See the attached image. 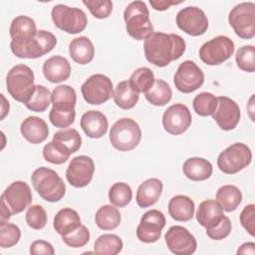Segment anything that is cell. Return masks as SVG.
Returning <instances> with one entry per match:
<instances>
[{"label":"cell","instance_id":"6da1fadb","mask_svg":"<svg viewBox=\"0 0 255 255\" xmlns=\"http://www.w3.org/2000/svg\"><path fill=\"white\" fill-rule=\"evenodd\" d=\"M185 41L177 34L152 32L143 42L146 60L159 68L168 66L179 59L185 52Z\"/></svg>","mask_w":255,"mask_h":255},{"label":"cell","instance_id":"7a4b0ae2","mask_svg":"<svg viewBox=\"0 0 255 255\" xmlns=\"http://www.w3.org/2000/svg\"><path fill=\"white\" fill-rule=\"evenodd\" d=\"M57 44L55 35L46 30H38L29 37L14 38L10 42L12 53L18 58L38 59L50 53Z\"/></svg>","mask_w":255,"mask_h":255},{"label":"cell","instance_id":"3957f363","mask_svg":"<svg viewBox=\"0 0 255 255\" xmlns=\"http://www.w3.org/2000/svg\"><path fill=\"white\" fill-rule=\"evenodd\" d=\"M31 182L40 197L48 202L60 201L66 193V185L60 175L52 168L41 166L31 175Z\"/></svg>","mask_w":255,"mask_h":255},{"label":"cell","instance_id":"277c9868","mask_svg":"<svg viewBox=\"0 0 255 255\" xmlns=\"http://www.w3.org/2000/svg\"><path fill=\"white\" fill-rule=\"evenodd\" d=\"M124 20L128 34L136 41L144 40L153 32L149 11L143 1L130 2L125 9Z\"/></svg>","mask_w":255,"mask_h":255},{"label":"cell","instance_id":"5b68a950","mask_svg":"<svg viewBox=\"0 0 255 255\" xmlns=\"http://www.w3.org/2000/svg\"><path fill=\"white\" fill-rule=\"evenodd\" d=\"M34 81V72L30 67L24 64L16 65L6 76L7 91L15 101L25 104L35 90Z\"/></svg>","mask_w":255,"mask_h":255},{"label":"cell","instance_id":"8992f818","mask_svg":"<svg viewBox=\"0 0 255 255\" xmlns=\"http://www.w3.org/2000/svg\"><path fill=\"white\" fill-rule=\"evenodd\" d=\"M140 139L141 129L138 124L132 119H120L111 128L110 141L120 151H129L135 148Z\"/></svg>","mask_w":255,"mask_h":255},{"label":"cell","instance_id":"52a82bcc","mask_svg":"<svg viewBox=\"0 0 255 255\" xmlns=\"http://www.w3.org/2000/svg\"><path fill=\"white\" fill-rule=\"evenodd\" d=\"M51 16L55 26L68 34L81 33L88 24L87 15L82 9L64 4L55 5L52 8Z\"/></svg>","mask_w":255,"mask_h":255},{"label":"cell","instance_id":"ba28073f","mask_svg":"<svg viewBox=\"0 0 255 255\" xmlns=\"http://www.w3.org/2000/svg\"><path fill=\"white\" fill-rule=\"evenodd\" d=\"M251 160V149L245 143L235 142L219 153L217 166L223 173L235 174L247 167Z\"/></svg>","mask_w":255,"mask_h":255},{"label":"cell","instance_id":"9c48e42d","mask_svg":"<svg viewBox=\"0 0 255 255\" xmlns=\"http://www.w3.org/2000/svg\"><path fill=\"white\" fill-rule=\"evenodd\" d=\"M228 22L235 34L242 39H252L255 36V3L242 2L232 8Z\"/></svg>","mask_w":255,"mask_h":255},{"label":"cell","instance_id":"30bf717a","mask_svg":"<svg viewBox=\"0 0 255 255\" xmlns=\"http://www.w3.org/2000/svg\"><path fill=\"white\" fill-rule=\"evenodd\" d=\"M235 45L227 36H217L205 42L199 49L200 60L208 66H216L227 61L234 53Z\"/></svg>","mask_w":255,"mask_h":255},{"label":"cell","instance_id":"8fae6325","mask_svg":"<svg viewBox=\"0 0 255 255\" xmlns=\"http://www.w3.org/2000/svg\"><path fill=\"white\" fill-rule=\"evenodd\" d=\"M84 100L91 105H102L114 97L113 83L103 74H94L81 87Z\"/></svg>","mask_w":255,"mask_h":255},{"label":"cell","instance_id":"7c38bea8","mask_svg":"<svg viewBox=\"0 0 255 255\" xmlns=\"http://www.w3.org/2000/svg\"><path fill=\"white\" fill-rule=\"evenodd\" d=\"M173 82L179 92L190 94L202 86L204 74L193 61L186 60L178 66L173 77Z\"/></svg>","mask_w":255,"mask_h":255},{"label":"cell","instance_id":"4fadbf2b","mask_svg":"<svg viewBox=\"0 0 255 255\" xmlns=\"http://www.w3.org/2000/svg\"><path fill=\"white\" fill-rule=\"evenodd\" d=\"M175 22L180 30L193 37L203 35L208 29V19L205 13L195 6L181 9L176 15Z\"/></svg>","mask_w":255,"mask_h":255},{"label":"cell","instance_id":"5bb4252c","mask_svg":"<svg viewBox=\"0 0 255 255\" xmlns=\"http://www.w3.org/2000/svg\"><path fill=\"white\" fill-rule=\"evenodd\" d=\"M32 191L30 186L21 180L12 182L3 191L1 195V202L11 211L12 215L24 211L32 202Z\"/></svg>","mask_w":255,"mask_h":255},{"label":"cell","instance_id":"9a60e30c","mask_svg":"<svg viewBox=\"0 0 255 255\" xmlns=\"http://www.w3.org/2000/svg\"><path fill=\"white\" fill-rule=\"evenodd\" d=\"M163 213L156 209L146 211L140 218L136 227V237L143 243H154L161 236V230L165 226Z\"/></svg>","mask_w":255,"mask_h":255},{"label":"cell","instance_id":"2e32d148","mask_svg":"<svg viewBox=\"0 0 255 255\" xmlns=\"http://www.w3.org/2000/svg\"><path fill=\"white\" fill-rule=\"evenodd\" d=\"M164 239L169 251L175 255L193 254L197 247L195 237L185 227L179 225L169 227Z\"/></svg>","mask_w":255,"mask_h":255},{"label":"cell","instance_id":"e0dca14e","mask_svg":"<svg viewBox=\"0 0 255 255\" xmlns=\"http://www.w3.org/2000/svg\"><path fill=\"white\" fill-rule=\"evenodd\" d=\"M94 172V160L88 155H78L70 161L66 170V178L72 186L82 188L92 181Z\"/></svg>","mask_w":255,"mask_h":255},{"label":"cell","instance_id":"ac0fdd59","mask_svg":"<svg viewBox=\"0 0 255 255\" xmlns=\"http://www.w3.org/2000/svg\"><path fill=\"white\" fill-rule=\"evenodd\" d=\"M191 122V113L183 104H174L168 107L162 116L163 128L172 135H179L185 132Z\"/></svg>","mask_w":255,"mask_h":255},{"label":"cell","instance_id":"d6986e66","mask_svg":"<svg viewBox=\"0 0 255 255\" xmlns=\"http://www.w3.org/2000/svg\"><path fill=\"white\" fill-rule=\"evenodd\" d=\"M211 116L221 129L231 130L240 121V108L235 101L221 96L217 98V107Z\"/></svg>","mask_w":255,"mask_h":255},{"label":"cell","instance_id":"ffe728a7","mask_svg":"<svg viewBox=\"0 0 255 255\" xmlns=\"http://www.w3.org/2000/svg\"><path fill=\"white\" fill-rule=\"evenodd\" d=\"M80 126L87 136L91 138H100L107 133L109 122L103 113L91 110L82 116Z\"/></svg>","mask_w":255,"mask_h":255},{"label":"cell","instance_id":"44dd1931","mask_svg":"<svg viewBox=\"0 0 255 255\" xmlns=\"http://www.w3.org/2000/svg\"><path fill=\"white\" fill-rule=\"evenodd\" d=\"M44 77L53 84H58L69 79L71 65L63 56H53L47 59L42 67Z\"/></svg>","mask_w":255,"mask_h":255},{"label":"cell","instance_id":"7402d4cb","mask_svg":"<svg viewBox=\"0 0 255 255\" xmlns=\"http://www.w3.org/2000/svg\"><path fill=\"white\" fill-rule=\"evenodd\" d=\"M20 131L23 137L32 144H38L45 141L49 134V128L46 122L35 116H30L21 123Z\"/></svg>","mask_w":255,"mask_h":255},{"label":"cell","instance_id":"603a6c76","mask_svg":"<svg viewBox=\"0 0 255 255\" xmlns=\"http://www.w3.org/2000/svg\"><path fill=\"white\" fill-rule=\"evenodd\" d=\"M163 184L158 178H148L141 182L136 190V203L140 208L153 205L160 197Z\"/></svg>","mask_w":255,"mask_h":255},{"label":"cell","instance_id":"cb8c5ba5","mask_svg":"<svg viewBox=\"0 0 255 255\" xmlns=\"http://www.w3.org/2000/svg\"><path fill=\"white\" fill-rule=\"evenodd\" d=\"M223 217V209L219 203L213 199L202 201L196 211V220L206 229H210L216 226Z\"/></svg>","mask_w":255,"mask_h":255},{"label":"cell","instance_id":"d4e9b609","mask_svg":"<svg viewBox=\"0 0 255 255\" xmlns=\"http://www.w3.org/2000/svg\"><path fill=\"white\" fill-rule=\"evenodd\" d=\"M69 54L77 64L87 65L94 59L95 47L88 37L81 36L70 42Z\"/></svg>","mask_w":255,"mask_h":255},{"label":"cell","instance_id":"484cf974","mask_svg":"<svg viewBox=\"0 0 255 255\" xmlns=\"http://www.w3.org/2000/svg\"><path fill=\"white\" fill-rule=\"evenodd\" d=\"M182 170L184 175L193 181H202L208 179L213 171L212 164L202 157H189L183 165Z\"/></svg>","mask_w":255,"mask_h":255},{"label":"cell","instance_id":"4316f807","mask_svg":"<svg viewBox=\"0 0 255 255\" xmlns=\"http://www.w3.org/2000/svg\"><path fill=\"white\" fill-rule=\"evenodd\" d=\"M168 213L175 221H189L194 215V202L186 195H175L168 202Z\"/></svg>","mask_w":255,"mask_h":255},{"label":"cell","instance_id":"83f0119b","mask_svg":"<svg viewBox=\"0 0 255 255\" xmlns=\"http://www.w3.org/2000/svg\"><path fill=\"white\" fill-rule=\"evenodd\" d=\"M52 141L59 150L69 156L82 145V137L75 128H64L55 132Z\"/></svg>","mask_w":255,"mask_h":255},{"label":"cell","instance_id":"f1b7e54d","mask_svg":"<svg viewBox=\"0 0 255 255\" xmlns=\"http://www.w3.org/2000/svg\"><path fill=\"white\" fill-rule=\"evenodd\" d=\"M81 225V218L79 213L70 207L62 208L54 217L53 226L58 234L65 236Z\"/></svg>","mask_w":255,"mask_h":255},{"label":"cell","instance_id":"f546056e","mask_svg":"<svg viewBox=\"0 0 255 255\" xmlns=\"http://www.w3.org/2000/svg\"><path fill=\"white\" fill-rule=\"evenodd\" d=\"M216 201L224 211L232 212L240 205L242 201V193L237 186L226 184L217 190Z\"/></svg>","mask_w":255,"mask_h":255},{"label":"cell","instance_id":"4dcf8cb0","mask_svg":"<svg viewBox=\"0 0 255 255\" xmlns=\"http://www.w3.org/2000/svg\"><path fill=\"white\" fill-rule=\"evenodd\" d=\"M121 219L120 211L112 204L101 206L95 215V222L102 230L116 229L120 225Z\"/></svg>","mask_w":255,"mask_h":255},{"label":"cell","instance_id":"1f68e13d","mask_svg":"<svg viewBox=\"0 0 255 255\" xmlns=\"http://www.w3.org/2000/svg\"><path fill=\"white\" fill-rule=\"evenodd\" d=\"M113 98L115 104L123 110L132 109L139 100L138 94L130 88L128 81H122L117 85Z\"/></svg>","mask_w":255,"mask_h":255},{"label":"cell","instance_id":"d6a6232c","mask_svg":"<svg viewBox=\"0 0 255 255\" xmlns=\"http://www.w3.org/2000/svg\"><path fill=\"white\" fill-rule=\"evenodd\" d=\"M144 95L148 103L156 107H162L171 100L172 91L165 81L155 79L152 87Z\"/></svg>","mask_w":255,"mask_h":255},{"label":"cell","instance_id":"836d02e7","mask_svg":"<svg viewBox=\"0 0 255 255\" xmlns=\"http://www.w3.org/2000/svg\"><path fill=\"white\" fill-rule=\"evenodd\" d=\"M77 103V94L74 88L68 85H60L52 92L53 107L64 110L75 109Z\"/></svg>","mask_w":255,"mask_h":255},{"label":"cell","instance_id":"e575fe53","mask_svg":"<svg viewBox=\"0 0 255 255\" xmlns=\"http://www.w3.org/2000/svg\"><path fill=\"white\" fill-rule=\"evenodd\" d=\"M123 241L116 234H103L94 243V251L101 255H117L123 249Z\"/></svg>","mask_w":255,"mask_h":255},{"label":"cell","instance_id":"d590c367","mask_svg":"<svg viewBox=\"0 0 255 255\" xmlns=\"http://www.w3.org/2000/svg\"><path fill=\"white\" fill-rule=\"evenodd\" d=\"M154 81L155 79L153 72L147 67H140L130 75L128 84L130 88L137 94H145L152 87Z\"/></svg>","mask_w":255,"mask_h":255},{"label":"cell","instance_id":"8d00e7d4","mask_svg":"<svg viewBox=\"0 0 255 255\" xmlns=\"http://www.w3.org/2000/svg\"><path fill=\"white\" fill-rule=\"evenodd\" d=\"M52 102V94L49 89L43 85H36L35 90L24 105L26 108L32 112L43 113L45 112Z\"/></svg>","mask_w":255,"mask_h":255},{"label":"cell","instance_id":"74e56055","mask_svg":"<svg viewBox=\"0 0 255 255\" xmlns=\"http://www.w3.org/2000/svg\"><path fill=\"white\" fill-rule=\"evenodd\" d=\"M35 21L26 15H20L13 19L9 28L11 39L19 37H29L37 33Z\"/></svg>","mask_w":255,"mask_h":255},{"label":"cell","instance_id":"f35d334b","mask_svg":"<svg viewBox=\"0 0 255 255\" xmlns=\"http://www.w3.org/2000/svg\"><path fill=\"white\" fill-rule=\"evenodd\" d=\"M132 198V190L126 182L114 183L109 191L110 202L117 207L127 206Z\"/></svg>","mask_w":255,"mask_h":255},{"label":"cell","instance_id":"ab89813d","mask_svg":"<svg viewBox=\"0 0 255 255\" xmlns=\"http://www.w3.org/2000/svg\"><path fill=\"white\" fill-rule=\"evenodd\" d=\"M194 112L201 116H211L217 107V98L208 92H202L195 96L192 102Z\"/></svg>","mask_w":255,"mask_h":255},{"label":"cell","instance_id":"60d3db41","mask_svg":"<svg viewBox=\"0 0 255 255\" xmlns=\"http://www.w3.org/2000/svg\"><path fill=\"white\" fill-rule=\"evenodd\" d=\"M21 237L20 228L13 223L0 222V247L10 248L16 245Z\"/></svg>","mask_w":255,"mask_h":255},{"label":"cell","instance_id":"b9f144b4","mask_svg":"<svg viewBox=\"0 0 255 255\" xmlns=\"http://www.w3.org/2000/svg\"><path fill=\"white\" fill-rule=\"evenodd\" d=\"M238 68L247 73L255 71V48L252 45H245L238 49L235 56Z\"/></svg>","mask_w":255,"mask_h":255},{"label":"cell","instance_id":"7bdbcfd3","mask_svg":"<svg viewBox=\"0 0 255 255\" xmlns=\"http://www.w3.org/2000/svg\"><path fill=\"white\" fill-rule=\"evenodd\" d=\"M76 118V111L73 110H64L52 107L49 113V120L51 124L60 128H65L74 124Z\"/></svg>","mask_w":255,"mask_h":255},{"label":"cell","instance_id":"ee69618b","mask_svg":"<svg viewBox=\"0 0 255 255\" xmlns=\"http://www.w3.org/2000/svg\"><path fill=\"white\" fill-rule=\"evenodd\" d=\"M25 220L28 226L32 229L41 230L47 224V212L42 205H32L26 212Z\"/></svg>","mask_w":255,"mask_h":255},{"label":"cell","instance_id":"f6af8a7d","mask_svg":"<svg viewBox=\"0 0 255 255\" xmlns=\"http://www.w3.org/2000/svg\"><path fill=\"white\" fill-rule=\"evenodd\" d=\"M62 239L66 245L72 248H81L84 247L90 241V231L89 229L81 224L73 232L62 236Z\"/></svg>","mask_w":255,"mask_h":255},{"label":"cell","instance_id":"bcb514c9","mask_svg":"<svg viewBox=\"0 0 255 255\" xmlns=\"http://www.w3.org/2000/svg\"><path fill=\"white\" fill-rule=\"evenodd\" d=\"M83 3L97 19L108 18L113 11V3L110 0H84Z\"/></svg>","mask_w":255,"mask_h":255},{"label":"cell","instance_id":"7dc6e473","mask_svg":"<svg viewBox=\"0 0 255 255\" xmlns=\"http://www.w3.org/2000/svg\"><path fill=\"white\" fill-rule=\"evenodd\" d=\"M43 157L48 162L54 164H63L69 159L70 156L63 153L55 146L53 141H50L43 147Z\"/></svg>","mask_w":255,"mask_h":255},{"label":"cell","instance_id":"c3c4849f","mask_svg":"<svg viewBox=\"0 0 255 255\" xmlns=\"http://www.w3.org/2000/svg\"><path fill=\"white\" fill-rule=\"evenodd\" d=\"M231 227L230 219L224 215L222 220L216 226L210 229H206V234L212 240H222L230 234Z\"/></svg>","mask_w":255,"mask_h":255},{"label":"cell","instance_id":"681fc988","mask_svg":"<svg viewBox=\"0 0 255 255\" xmlns=\"http://www.w3.org/2000/svg\"><path fill=\"white\" fill-rule=\"evenodd\" d=\"M255 205L248 204L246 205L240 213V222L244 229L251 235H255Z\"/></svg>","mask_w":255,"mask_h":255},{"label":"cell","instance_id":"f907efd6","mask_svg":"<svg viewBox=\"0 0 255 255\" xmlns=\"http://www.w3.org/2000/svg\"><path fill=\"white\" fill-rule=\"evenodd\" d=\"M32 255H54L55 250L51 243L45 240H35L30 246Z\"/></svg>","mask_w":255,"mask_h":255},{"label":"cell","instance_id":"816d5d0a","mask_svg":"<svg viewBox=\"0 0 255 255\" xmlns=\"http://www.w3.org/2000/svg\"><path fill=\"white\" fill-rule=\"evenodd\" d=\"M184 1H174V0H150L149 4L156 11H164L172 5H178Z\"/></svg>","mask_w":255,"mask_h":255},{"label":"cell","instance_id":"f5cc1de1","mask_svg":"<svg viewBox=\"0 0 255 255\" xmlns=\"http://www.w3.org/2000/svg\"><path fill=\"white\" fill-rule=\"evenodd\" d=\"M237 254L244 255H254L255 254V243L254 242H246L243 243L237 250Z\"/></svg>","mask_w":255,"mask_h":255},{"label":"cell","instance_id":"db71d44e","mask_svg":"<svg viewBox=\"0 0 255 255\" xmlns=\"http://www.w3.org/2000/svg\"><path fill=\"white\" fill-rule=\"evenodd\" d=\"M1 96V100H2V105H1V120H4V118L6 117V115L9 113V102L5 99L4 95H0Z\"/></svg>","mask_w":255,"mask_h":255},{"label":"cell","instance_id":"11a10c76","mask_svg":"<svg viewBox=\"0 0 255 255\" xmlns=\"http://www.w3.org/2000/svg\"><path fill=\"white\" fill-rule=\"evenodd\" d=\"M11 215H12L11 211L7 208V206L3 202H1V221L0 222L8 221L10 219Z\"/></svg>","mask_w":255,"mask_h":255}]
</instances>
